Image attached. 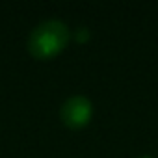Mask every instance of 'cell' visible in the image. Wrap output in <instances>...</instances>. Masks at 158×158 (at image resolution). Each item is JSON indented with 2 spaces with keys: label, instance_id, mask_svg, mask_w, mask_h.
<instances>
[{
  "label": "cell",
  "instance_id": "3",
  "mask_svg": "<svg viewBox=\"0 0 158 158\" xmlns=\"http://www.w3.org/2000/svg\"><path fill=\"white\" fill-rule=\"evenodd\" d=\"M71 39H74L76 43H88L89 39H91V34H89V30L86 28V26H78V28H74L73 32H71Z\"/></svg>",
  "mask_w": 158,
  "mask_h": 158
},
{
  "label": "cell",
  "instance_id": "1",
  "mask_svg": "<svg viewBox=\"0 0 158 158\" xmlns=\"http://www.w3.org/2000/svg\"><path fill=\"white\" fill-rule=\"evenodd\" d=\"M71 41L69 26L60 19H47L35 24L28 35L26 48L32 58L39 61H48L60 56Z\"/></svg>",
  "mask_w": 158,
  "mask_h": 158
},
{
  "label": "cell",
  "instance_id": "2",
  "mask_svg": "<svg viewBox=\"0 0 158 158\" xmlns=\"http://www.w3.org/2000/svg\"><path fill=\"white\" fill-rule=\"evenodd\" d=\"M93 117V104L84 95L67 97L60 106V119L71 130H82Z\"/></svg>",
  "mask_w": 158,
  "mask_h": 158
},
{
  "label": "cell",
  "instance_id": "4",
  "mask_svg": "<svg viewBox=\"0 0 158 158\" xmlns=\"http://www.w3.org/2000/svg\"><path fill=\"white\" fill-rule=\"evenodd\" d=\"M138 158H152L151 154H141V156H138Z\"/></svg>",
  "mask_w": 158,
  "mask_h": 158
}]
</instances>
